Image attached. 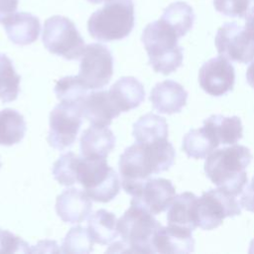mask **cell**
Listing matches in <instances>:
<instances>
[{"label":"cell","mask_w":254,"mask_h":254,"mask_svg":"<svg viewBox=\"0 0 254 254\" xmlns=\"http://www.w3.org/2000/svg\"><path fill=\"white\" fill-rule=\"evenodd\" d=\"M176 152L168 138L151 143L129 146L119 159V172L124 190L135 196L152 175L165 172L173 166Z\"/></svg>","instance_id":"cell-1"},{"label":"cell","mask_w":254,"mask_h":254,"mask_svg":"<svg viewBox=\"0 0 254 254\" xmlns=\"http://www.w3.org/2000/svg\"><path fill=\"white\" fill-rule=\"evenodd\" d=\"M251 160L247 147L233 144L210 153L204 163V172L217 188L237 196L248 183L246 168Z\"/></svg>","instance_id":"cell-2"},{"label":"cell","mask_w":254,"mask_h":254,"mask_svg":"<svg viewBox=\"0 0 254 254\" xmlns=\"http://www.w3.org/2000/svg\"><path fill=\"white\" fill-rule=\"evenodd\" d=\"M151 212L130 202V207L117 221L122 241L113 243L106 252L154 253L153 240L162 226Z\"/></svg>","instance_id":"cell-3"},{"label":"cell","mask_w":254,"mask_h":254,"mask_svg":"<svg viewBox=\"0 0 254 254\" xmlns=\"http://www.w3.org/2000/svg\"><path fill=\"white\" fill-rule=\"evenodd\" d=\"M179 39L177 32L161 18L145 27L141 41L156 72L167 75L182 65L183 49L178 45Z\"/></svg>","instance_id":"cell-4"},{"label":"cell","mask_w":254,"mask_h":254,"mask_svg":"<svg viewBox=\"0 0 254 254\" xmlns=\"http://www.w3.org/2000/svg\"><path fill=\"white\" fill-rule=\"evenodd\" d=\"M87 21V30L92 38L101 42L126 38L134 28L133 0H104Z\"/></svg>","instance_id":"cell-5"},{"label":"cell","mask_w":254,"mask_h":254,"mask_svg":"<svg viewBox=\"0 0 254 254\" xmlns=\"http://www.w3.org/2000/svg\"><path fill=\"white\" fill-rule=\"evenodd\" d=\"M77 182L89 198L97 202H108L120 191L118 176L107 164L106 158H80Z\"/></svg>","instance_id":"cell-6"},{"label":"cell","mask_w":254,"mask_h":254,"mask_svg":"<svg viewBox=\"0 0 254 254\" xmlns=\"http://www.w3.org/2000/svg\"><path fill=\"white\" fill-rule=\"evenodd\" d=\"M42 40L50 53L68 61L80 58L85 49L84 41L73 22L60 15L45 21Z\"/></svg>","instance_id":"cell-7"},{"label":"cell","mask_w":254,"mask_h":254,"mask_svg":"<svg viewBox=\"0 0 254 254\" xmlns=\"http://www.w3.org/2000/svg\"><path fill=\"white\" fill-rule=\"evenodd\" d=\"M239 214L241 206L235 196L219 188L204 191L197 197L196 222L197 226L204 230L214 229L225 217Z\"/></svg>","instance_id":"cell-8"},{"label":"cell","mask_w":254,"mask_h":254,"mask_svg":"<svg viewBox=\"0 0 254 254\" xmlns=\"http://www.w3.org/2000/svg\"><path fill=\"white\" fill-rule=\"evenodd\" d=\"M219 56L229 61L248 64L254 60V30L234 22L218 28L214 39Z\"/></svg>","instance_id":"cell-9"},{"label":"cell","mask_w":254,"mask_h":254,"mask_svg":"<svg viewBox=\"0 0 254 254\" xmlns=\"http://www.w3.org/2000/svg\"><path fill=\"white\" fill-rule=\"evenodd\" d=\"M80 104L61 102L50 113L49 144L57 150L63 151L70 147L82 123Z\"/></svg>","instance_id":"cell-10"},{"label":"cell","mask_w":254,"mask_h":254,"mask_svg":"<svg viewBox=\"0 0 254 254\" xmlns=\"http://www.w3.org/2000/svg\"><path fill=\"white\" fill-rule=\"evenodd\" d=\"M113 74V57L109 49L98 43L85 46L81 55L78 76L88 89H100Z\"/></svg>","instance_id":"cell-11"},{"label":"cell","mask_w":254,"mask_h":254,"mask_svg":"<svg viewBox=\"0 0 254 254\" xmlns=\"http://www.w3.org/2000/svg\"><path fill=\"white\" fill-rule=\"evenodd\" d=\"M200 87L209 95L221 96L231 91L235 82V70L229 60L222 56L205 62L198 71Z\"/></svg>","instance_id":"cell-12"},{"label":"cell","mask_w":254,"mask_h":254,"mask_svg":"<svg viewBox=\"0 0 254 254\" xmlns=\"http://www.w3.org/2000/svg\"><path fill=\"white\" fill-rule=\"evenodd\" d=\"M175 196L176 189L170 180L149 179L144 183L137 195L133 196L131 202L156 215L169 208Z\"/></svg>","instance_id":"cell-13"},{"label":"cell","mask_w":254,"mask_h":254,"mask_svg":"<svg viewBox=\"0 0 254 254\" xmlns=\"http://www.w3.org/2000/svg\"><path fill=\"white\" fill-rule=\"evenodd\" d=\"M91 208L92 203L89 196L74 188L64 190L57 197L56 211L64 222H82L90 214Z\"/></svg>","instance_id":"cell-14"},{"label":"cell","mask_w":254,"mask_h":254,"mask_svg":"<svg viewBox=\"0 0 254 254\" xmlns=\"http://www.w3.org/2000/svg\"><path fill=\"white\" fill-rule=\"evenodd\" d=\"M187 99L188 92L183 85L171 79L158 82L150 93L153 108L164 114L180 112L186 105Z\"/></svg>","instance_id":"cell-15"},{"label":"cell","mask_w":254,"mask_h":254,"mask_svg":"<svg viewBox=\"0 0 254 254\" xmlns=\"http://www.w3.org/2000/svg\"><path fill=\"white\" fill-rule=\"evenodd\" d=\"M154 252L159 253H190L194 249L191 230L170 225L161 226L153 240Z\"/></svg>","instance_id":"cell-16"},{"label":"cell","mask_w":254,"mask_h":254,"mask_svg":"<svg viewBox=\"0 0 254 254\" xmlns=\"http://www.w3.org/2000/svg\"><path fill=\"white\" fill-rule=\"evenodd\" d=\"M80 107L83 117L92 125L107 127L114 118L120 115L109 96L108 90L94 91L87 94L80 103Z\"/></svg>","instance_id":"cell-17"},{"label":"cell","mask_w":254,"mask_h":254,"mask_svg":"<svg viewBox=\"0 0 254 254\" xmlns=\"http://www.w3.org/2000/svg\"><path fill=\"white\" fill-rule=\"evenodd\" d=\"M9 40L19 46L34 43L40 34L38 17L27 12H15L2 22Z\"/></svg>","instance_id":"cell-18"},{"label":"cell","mask_w":254,"mask_h":254,"mask_svg":"<svg viewBox=\"0 0 254 254\" xmlns=\"http://www.w3.org/2000/svg\"><path fill=\"white\" fill-rule=\"evenodd\" d=\"M108 93L120 113L138 107L144 101L146 95L143 84L134 76L119 78L109 88Z\"/></svg>","instance_id":"cell-19"},{"label":"cell","mask_w":254,"mask_h":254,"mask_svg":"<svg viewBox=\"0 0 254 254\" xmlns=\"http://www.w3.org/2000/svg\"><path fill=\"white\" fill-rule=\"evenodd\" d=\"M115 141V136L109 128L92 125L81 134V156L82 158H106L114 149Z\"/></svg>","instance_id":"cell-20"},{"label":"cell","mask_w":254,"mask_h":254,"mask_svg":"<svg viewBox=\"0 0 254 254\" xmlns=\"http://www.w3.org/2000/svg\"><path fill=\"white\" fill-rule=\"evenodd\" d=\"M196 204L197 196L192 192L186 191L176 195L167 213L168 224L191 231L195 229L197 227Z\"/></svg>","instance_id":"cell-21"},{"label":"cell","mask_w":254,"mask_h":254,"mask_svg":"<svg viewBox=\"0 0 254 254\" xmlns=\"http://www.w3.org/2000/svg\"><path fill=\"white\" fill-rule=\"evenodd\" d=\"M203 125L210 130L216 141L222 145H233L243 135L242 123L237 116L211 115L204 120Z\"/></svg>","instance_id":"cell-22"},{"label":"cell","mask_w":254,"mask_h":254,"mask_svg":"<svg viewBox=\"0 0 254 254\" xmlns=\"http://www.w3.org/2000/svg\"><path fill=\"white\" fill-rule=\"evenodd\" d=\"M210 130L204 125L198 129L190 130L183 139V150L188 157L193 159L206 158L218 147Z\"/></svg>","instance_id":"cell-23"},{"label":"cell","mask_w":254,"mask_h":254,"mask_svg":"<svg viewBox=\"0 0 254 254\" xmlns=\"http://www.w3.org/2000/svg\"><path fill=\"white\" fill-rule=\"evenodd\" d=\"M87 230L94 243L109 244L119 233L115 214L106 209H98L89 217Z\"/></svg>","instance_id":"cell-24"},{"label":"cell","mask_w":254,"mask_h":254,"mask_svg":"<svg viewBox=\"0 0 254 254\" xmlns=\"http://www.w3.org/2000/svg\"><path fill=\"white\" fill-rule=\"evenodd\" d=\"M168 123L164 117L154 113L141 116L134 124L132 135L138 143H151L168 138Z\"/></svg>","instance_id":"cell-25"},{"label":"cell","mask_w":254,"mask_h":254,"mask_svg":"<svg viewBox=\"0 0 254 254\" xmlns=\"http://www.w3.org/2000/svg\"><path fill=\"white\" fill-rule=\"evenodd\" d=\"M26 130L27 124L21 113L12 108L0 111V145L12 146L20 143Z\"/></svg>","instance_id":"cell-26"},{"label":"cell","mask_w":254,"mask_h":254,"mask_svg":"<svg viewBox=\"0 0 254 254\" xmlns=\"http://www.w3.org/2000/svg\"><path fill=\"white\" fill-rule=\"evenodd\" d=\"M194 18L191 6L183 1L170 4L161 16V19L177 32L179 38L184 37L192 28Z\"/></svg>","instance_id":"cell-27"},{"label":"cell","mask_w":254,"mask_h":254,"mask_svg":"<svg viewBox=\"0 0 254 254\" xmlns=\"http://www.w3.org/2000/svg\"><path fill=\"white\" fill-rule=\"evenodd\" d=\"M21 76L16 72L12 61L0 54V99L3 103L14 101L19 94Z\"/></svg>","instance_id":"cell-28"},{"label":"cell","mask_w":254,"mask_h":254,"mask_svg":"<svg viewBox=\"0 0 254 254\" xmlns=\"http://www.w3.org/2000/svg\"><path fill=\"white\" fill-rule=\"evenodd\" d=\"M88 87L78 75L64 76L59 79L55 85V93L61 102L80 104L87 95Z\"/></svg>","instance_id":"cell-29"},{"label":"cell","mask_w":254,"mask_h":254,"mask_svg":"<svg viewBox=\"0 0 254 254\" xmlns=\"http://www.w3.org/2000/svg\"><path fill=\"white\" fill-rule=\"evenodd\" d=\"M80 158L72 152L63 154L53 167L54 178L63 186H72L77 182V166Z\"/></svg>","instance_id":"cell-30"},{"label":"cell","mask_w":254,"mask_h":254,"mask_svg":"<svg viewBox=\"0 0 254 254\" xmlns=\"http://www.w3.org/2000/svg\"><path fill=\"white\" fill-rule=\"evenodd\" d=\"M93 240L86 228L78 225L69 229L62 244L63 253H90L93 250Z\"/></svg>","instance_id":"cell-31"},{"label":"cell","mask_w":254,"mask_h":254,"mask_svg":"<svg viewBox=\"0 0 254 254\" xmlns=\"http://www.w3.org/2000/svg\"><path fill=\"white\" fill-rule=\"evenodd\" d=\"M215 10L228 17L247 18L254 14V0H213Z\"/></svg>","instance_id":"cell-32"},{"label":"cell","mask_w":254,"mask_h":254,"mask_svg":"<svg viewBox=\"0 0 254 254\" xmlns=\"http://www.w3.org/2000/svg\"><path fill=\"white\" fill-rule=\"evenodd\" d=\"M32 253L27 242L8 230L0 229V253Z\"/></svg>","instance_id":"cell-33"},{"label":"cell","mask_w":254,"mask_h":254,"mask_svg":"<svg viewBox=\"0 0 254 254\" xmlns=\"http://www.w3.org/2000/svg\"><path fill=\"white\" fill-rule=\"evenodd\" d=\"M241 193L240 206L248 211L254 212V181L246 185Z\"/></svg>","instance_id":"cell-34"},{"label":"cell","mask_w":254,"mask_h":254,"mask_svg":"<svg viewBox=\"0 0 254 254\" xmlns=\"http://www.w3.org/2000/svg\"><path fill=\"white\" fill-rule=\"evenodd\" d=\"M19 0H0V23L16 12Z\"/></svg>","instance_id":"cell-35"},{"label":"cell","mask_w":254,"mask_h":254,"mask_svg":"<svg viewBox=\"0 0 254 254\" xmlns=\"http://www.w3.org/2000/svg\"><path fill=\"white\" fill-rule=\"evenodd\" d=\"M246 79L248 84L254 88V60L252 61V63L250 64L246 70Z\"/></svg>","instance_id":"cell-36"},{"label":"cell","mask_w":254,"mask_h":254,"mask_svg":"<svg viewBox=\"0 0 254 254\" xmlns=\"http://www.w3.org/2000/svg\"><path fill=\"white\" fill-rule=\"evenodd\" d=\"M245 20H246V23H247V24H249L250 26H252V27L254 28V14L251 15V16H249V17H247Z\"/></svg>","instance_id":"cell-37"},{"label":"cell","mask_w":254,"mask_h":254,"mask_svg":"<svg viewBox=\"0 0 254 254\" xmlns=\"http://www.w3.org/2000/svg\"><path fill=\"white\" fill-rule=\"evenodd\" d=\"M88 2H90V3H92V4H99V3H101L102 1H104V0H87Z\"/></svg>","instance_id":"cell-38"},{"label":"cell","mask_w":254,"mask_h":254,"mask_svg":"<svg viewBox=\"0 0 254 254\" xmlns=\"http://www.w3.org/2000/svg\"><path fill=\"white\" fill-rule=\"evenodd\" d=\"M1 166H2V164H1V162H0V169H1Z\"/></svg>","instance_id":"cell-39"},{"label":"cell","mask_w":254,"mask_h":254,"mask_svg":"<svg viewBox=\"0 0 254 254\" xmlns=\"http://www.w3.org/2000/svg\"><path fill=\"white\" fill-rule=\"evenodd\" d=\"M252 181H254V177H253V179H252Z\"/></svg>","instance_id":"cell-40"}]
</instances>
